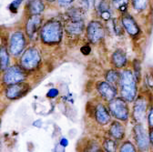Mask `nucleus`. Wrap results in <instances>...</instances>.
<instances>
[{
	"mask_svg": "<svg viewBox=\"0 0 153 152\" xmlns=\"http://www.w3.org/2000/svg\"><path fill=\"white\" fill-rule=\"evenodd\" d=\"M113 25H114V29H115V32H116L117 35H120L121 34V28L119 27V24L116 23V20H114L113 21Z\"/></svg>",
	"mask_w": 153,
	"mask_h": 152,
	"instance_id": "nucleus-31",
	"label": "nucleus"
},
{
	"mask_svg": "<svg viewBox=\"0 0 153 152\" xmlns=\"http://www.w3.org/2000/svg\"><path fill=\"white\" fill-rule=\"evenodd\" d=\"M128 0H112V2L114 4V6L117 8L120 9L121 11H124L126 9V6Z\"/></svg>",
	"mask_w": 153,
	"mask_h": 152,
	"instance_id": "nucleus-25",
	"label": "nucleus"
},
{
	"mask_svg": "<svg viewBox=\"0 0 153 152\" xmlns=\"http://www.w3.org/2000/svg\"><path fill=\"white\" fill-rule=\"evenodd\" d=\"M84 8H76V7H71L67 11V15L68 18H79V19H82L84 16Z\"/></svg>",
	"mask_w": 153,
	"mask_h": 152,
	"instance_id": "nucleus-20",
	"label": "nucleus"
},
{
	"mask_svg": "<svg viewBox=\"0 0 153 152\" xmlns=\"http://www.w3.org/2000/svg\"><path fill=\"white\" fill-rule=\"evenodd\" d=\"M21 3H22V0H16V1H14V2H12L11 4H10V6H9V9L14 13H16V11H17V8H18V7L21 5Z\"/></svg>",
	"mask_w": 153,
	"mask_h": 152,
	"instance_id": "nucleus-27",
	"label": "nucleus"
},
{
	"mask_svg": "<svg viewBox=\"0 0 153 152\" xmlns=\"http://www.w3.org/2000/svg\"><path fill=\"white\" fill-rule=\"evenodd\" d=\"M65 29L68 36H78L81 35L84 30L83 19L79 18H68V20L65 24Z\"/></svg>",
	"mask_w": 153,
	"mask_h": 152,
	"instance_id": "nucleus-7",
	"label": "nucleus"
},
{
	"mask_svg": "<svg viewBox=\"0 0 153 152\" xmlns=\"http://www.w3.org/2000/svg\"><path fill=\"white\" fill-rule=\"evenodd\" d=\"M28 7H29V10L32 14L38 15L44 10L45 6L42 2V0H29L28 1Z\"/></svg>",
	"mask_w": 153,
	"mask_h": 152,
	"instance_id": "nucleus-19",
	"label": "nucleus"
},
{
	"mask_svg": "<svg viewBox=\"0 0 153 152\" xmlns=\"http://www.w3.org/2000/svg\"><path fill=\"white\" fill-rule=\"evenodd\" d=\"M40 62V55L35 48H29L21 56V66L28 70L35 69Z\"/></svg>",
	"mask_w": 153,
	"mask_h": 152,
	"instance_id": "nucleus-4",
	"label": "nucleus"
},
{
	"mask_svg": "<svg viewBox=\"0 0 153 152\" xmlns=\"http://www.w3.org/2000/svg\"><path fill=\"white\" fill-rule=\"evenodd\" d=\"M136 149H135V148H134V146H133V144H131L130 142H126V143H124L123 145H122V147L120 148V151L121 152H134Z\"/></svg>",
	"mask_w": 153,
	"mask_h": 152,
	"instance_id": "nucleus-26",
	"label": "nucleus"
},
{
	"mask_svg": "<svg viewBox=\"0 0 153 152\" xmlns=\"http://www.w3.org/2000/svg\"><path fill=\"white\" fill-rule=\"evenodd\" d=\"M98 90L101 96L108 100L115 99L117 95V90L108 82H100L98 85Z\"/></svg>",
	"mask_w": 153,
	"mask_h": 152,
	"instance_id": "nucleus-13",
	"label": "nucleus"
},
{
	"mask_svg": "<svg viewBox=\"0 0 153 152\" xmlns=\"http://www.w3.org/2000/svg\"><path fill=\"white\" fill-rule=\"evenodd\" d=\"M26 78V74L24 71L18 67H9L5 76H4V81L7 84H16L22 82Z\"/></svg>",
	"mask_w": 153,
	"mask_h": 152,
	"instance_id": "nucleus-6",
	"label": "nucleus"
},
{
	"mask_svg": "<svg viewBox=\"0 0 153 152\" xmlns=\"http://www.w3.org/2000/svg\"><path fill=\"white\" fill-rule=\"evenodd\" d=\"M57 94H59V91H57L56 88H51L48 93V97L49 98H55L56 96H57Z\"/></svg>",
	"mask_w": 153,
	"mask_h": 152,
	"instance_id": "nucleus-30",
	"label": "nucleus"
},
{
	"mask_svg": "<svg viewBox=\"0 0 153 152\" xmlns=\"http://www.w3.org/2000/svg\"><path fill=\"white\" fill-rule=\"evenodd\" d=\"M48 1H50V2H53V1H55V0H48Z\"/></svg>",
	"mask_w": 153,
	"mask_h": 152,
	"instance_id": "nucleus-38",
	"label": "nucleus"
},
{
	"mask_svg": "<svg viewBox=\"0 0 153 152\" xmlns=\"http://www.w3.org/2000/svg\"><path fill=\"white\" fill-rule=\"evenodd\" d=\"M2 67H1V62H0V69H1Z\"/></svg>",
	"mask_w": 153,
	"mask_h": 152,
	"instance_id": "nucleus-39",
	"label": "nucleus"
},
{
	"mask_svg": "<svg viewBox=\"0 0 153 152\" xmlns=\"http://www.w3.org/2000/svg\"><path fill=\"white\" fill-rule=\"evenodd\" d=\"M41 25V17L38 15L32 16L27 23V32L30 37H33L36 33L37 29Z\"/></svg>",
	"mask_w": 153,
	"mask_h": 152,
	"instance_id": "nucleus-15",
	"label": "nucleus"
},
{
	"mask_svg": "<svg viewBox=\"0 0 153 152\" xmlns=\"http://www.w3.org/2000/svg\"><path fill=\"white\" fill-rule=\"evenodd\" d=\"M132 5L136 10L141 11L147 8L149 5V0H132Z\"/></svg>",
	"mask_w": 153,
	"mask_h": 152,
	"instance_id": "nucleus-23",
	"label": "nucleus"
},
{
	"mask_svg": "<svg viewBox=\"0 0 153 152\" xmlns=\"http://www.w3.org/2000/svg\"><path fill=\"white\" fill-rule=\"evenodd\" d=\"M147 109V102L144 99L140 98L134 105L133 108V118L138 123H140L145 119V114Z\"/></svg>",
	"mask_w": 153,
	"mask_h": 152,
	"instance_id": "nucleus-11",
	"label": "nucleus"
},
{
	"mask_svg": "<svg viewBox=\"0 0 153 152\" xmlns=\"http://www.w3.org/2000/svg\"><path fill=\"white\" fill-rule=\"evenodd\" d=\"M112 62L115 67H123L127 63L126 55L122 50H116L112 56Z\"/></svg>",
	"mask_w": 153,
	"mask_h": 152,
	"instance_id": "nucleus-18",
	"label": "nucleus"
},
{
	"mask_svg": "<svg viewBox=\"0 0 153 152\" xmlns=\"http://www.w3.org/2000/svg\"><path fill=\"white\" fill-rule=\"evenodd\" d=\"M0 62H1V67L6 69L8 66V54L6 47L0 48Z\"/></svg>",
	"mask_w": 153,
	"mask_h": 152,
	"instance_id": "nucleus-21",
	"label": "nucleus"
},
{
	"mask_svg": "<svg viewBox=\"0 0 153 152\" xmlns=\"http://www.w3.org/2000/svg\"><path fill=\"white\" fill-rule=\"evenodd\" d=\"M147 83L151 87H153V77H152V76H148V78H147Z\"/></svg>",
	"mask_w": 153,
	"mask_h": 152,
	"instance_id": "nucleus-35",
	"label": "nucleus"
},
{
	"mask_svg": "<svg viewBox=\"0 0 153 152\" xmlns=\"http://www.w3.org/2000/svg\"><path fill=\"white\" fill-rule=\"evenodd\" d=\"M149 140L151 141V144H152V146H153V129L151 130L150 134H149Z\"/></svg>",
	"mask_w": 153,
	"mask_h": 152,
	"instance_id": "nucleus-36",
	"label": "nucleus"
},
{
	"mask_svg": "<svg viewBox=\"0 0 153 152\" xmlns=\"http://www.w3.org/2000/svg\"><path fill=\"white\" fill-rule=\"evenodd\" d=\"M90 51H91V49H90V47L88 46H84V47H81V52L84 55H88L90 53Z\"/></svg>",
	"mask_w": 153,
	"mask_h": 152,
	"instance_id": "nucleus-32",
	"label": "nucleus"
},
{
	"mask_svg": "<svg viewBox=\"0 0 153 152\" xmlns=\"http://www.w3.org/2000/svg\"><path fill=\"white\" fill-rule=\"evenodd\" d=\"M29 91V86L26 83H16L12 84L7 90V97L11 99H16L18 98H21Z\"/></svg>",
	"mask_w": 153,
	"mask_h": 152,
	"instance_id": "nucleus-8",
	"label": "nucleus"
},
{
	"mask_svg": "<svg viewBox=\"0 0 153 152\" xmlns=\"http://www.w3.org/2000/svg\"><path fill=\"white\" fill-rule=\"evenodd\" d=\"M134 132H135V139L139 148L142 150L148 149L149 145V139L145 128L141 125H137L134 128Z\"/></svg>",
	"mask_w": 153,
	"mask_h": 152,
	"instance_id": "nucleus-10",
	"label": "nucleus"
},
{
	"mask_svg": "<svg viewBox=\"0 0 153 152\" xmlns=\"http://www.w3.org/2000/svg\"><path fill=\"white\" fill-rule=\"evenodd\" d=\"M120 79V73L116 70H109L106 74V79L108 83H117Z\"/></svg>",
	"mask_w": 153,
	"mask_h": 152,
	"instance_id": "nucleus-22",
	"label": "nucleus"
},
{
	"mask_svg": "<svg viewBox=\"0 0 153 152\" xmlns=\"http://www.w3.org/2000/svg\"><path fill=\"white\" fill-rule=\"evenodd\" d=\"M121 95L127 101H133L137 95V83L136 78L130 70H125L120 79Z\"/></svg>",
	"mask_w": 153,
	"mask_h": 152,
	"instance_id": "nucleus-1",
	"label": "nucleus"
},
{
	"mask_svg": "<svg viewBox=\"0 0 153 152\" xmlns=\"http://www.w3.org/2000/svg\"><path fill=\"white\" fill-rule=\"evenodd\" d=\"M63 29L60 22L51 20L44 25L41 29L42 41L47 44H56L62 39Z\"/></svg>",
	"mask_w": 153,
	"mask_h": 152,
	"instance_id": "nucleus-2",
	"label": "nucleus"
},
{
	"mask_svg": "<svg viewBox=\"0 0 153 152\" xmlns=\"http://www.w3.org/2000/svg\"><path fill=\"white\" fill-rule=\"evenodd\" d=\"M109 134L116 139H122L125 135L124 127L119 122L112 123L109 128Z\"/></svg>",
	"mask_w": 153,
	"mask_h": 152,
	"instance_id": "nucleus-17",
	"label": "nucleus"
},
{
	"mask_svg": "<svg viewBox=\"0 0 153 152\" xmlns=\"http://www.w3.org/2000/svg\"><path fill=\"white\" fill-rule=\"evenodd\" d=\"M149 124L150 127L153 128V108L150 110L149 115Z\"/></svg>",
	"mask_w": 153,
	"mask_h": 152,
	"instance_id": "nucleus-33",
	"label": "nucleus"
},
{
	"mask_svg": "<svg viewBox=\"0 0 153 152\" xmlns=\"http://www.w3.org/2000/svg\"><path fill=\"white\" fill-rule=\"evenodd\" d=\"M25 44L26 40L23 33L16 32L15 34H13L10 40V52L15 56L19 55L23 51Z\"/></svg>",
	"mask_w": 153,
	"mask_h": 152,
	"instance_id": "nucleus-9",
	"label": "nucleus"
},
{
	"mask_svg": "<svg viewBox=\"0 0 153 152\" xmlns=\"http://www.w3.org/2000/svg\"><path fill=\"white\" fill-rule=\"evenodd\" d=\"M96 119L101 125H106L110 120V114L103 105H98L95 111Z\"/></svg>",
	"mask_w": 153,
	"mask_h": 152,
	"instance_id": "nucleus-16",
	"label": "nucleus"
},
{
	"mask_svg": "<svg viewBox=\"0 0 153 152\" xmlns=\"http://www.w3.org/2000/svg\"><path fill=\"white\" fill-rule=\"evenodd\" d=\"M87 36L90 42L98 43L105 36V29L102 24L99 21H92L87 28Z\"/></svg>",
	"mask_w": 153,
	"mask_h": 152,
	"instance_id": "nucleus-5",
	"label": "nucleus"
},
{
	"mask_svg": "<svg viewBox=\"0 0 153 152\" xmlns=\"http://www.w3.org/2000/svg\"><path fill=\"white\" fill-rule=\"evenodd\" d=\"M134 68H135L136 71V79H140V62L138 60H135L134 62Z\"/></svg>",
	"mask_w": 153,
	"mask_h": 152,
	"instance_id": "nucleus-29",
	"label": "nucleus"
},
{
	"mask_svg": "<svg viewBox=\"0 0 153 152\" xmlns=\"http://www.w3.org/2000/svg\"><path fill=\"white\" fill-rule=\"evenodd\" d=\"M81 5L84 9H88L92 5H95V0H82Z\"/></svg>",
	"mask_w": 153,
	"mask_h": 152,
	"instance_id": "nucleus-28",
	"label": "nucleus"
},
{
	"mask_svg": "<svg viewBox=\"0 0 153 152\" xmlns=\"http://www.w3.org/2000/svg\"><path fill=\"white\" fill-rule=\"evenodd\" d=\"M104 148L107 151H109V152H113L116 150V143L115 141L111 140V139H107L105 142H104Z\"/></svg>",
	"mask_w": 153,
	"mask_h": 152,
	"instance_id": "nucleus-24",
	"label": "nucleus"
},
{
	"mask_svg": "<svg viewBox=\"0 0 153 152\" xmlns=\"http://www.w3.org/2000/svg\"><path fill=\"white\" fill-rule=\"evenodd\" d=\"M95 7L102 19H109L111 13L109 10V4L107 0H95Z\"/></svg>",
	"mask_w": 153,
	"mask_h": 152,
	"instance_id": "nucleus-14",
	"label": "nucleus"
},
{
	"mask_svg": "<svg viewBox=\"0 0 153 152\" xmlns=\"http://www.w3.org/2000/svg\"><path fill=\"white\" fill-rule=\"evenodd\" d=\"M122 25L130 36H137L140 32V27L138 24L129 15H124L122 16Z\"/></svg>",
	"mask_w": 153,
	"mask_h": 152,
	"instance_id": "nucleus-12",
	"label": "nucleus"
},
{
	"mask_svg": "<svg viewBox=\"0 0 153 152\" xmlns=\"http://www.w3.org/2000/svg\"><path fill=\"white\" fill-rule=\"evenodd\" d=\"M61 145H63L64 147H66V146L68 145V140L65 139H63L61 140Z\"/></svg>",
	"mask_w": 153,
	"mask_h": 152,
	"instance_id": "nucleus-37",
	"label": "nucleus"
},
{
	"mask_svg": "<svg viewBox=\"0 0 153 152\" xmlns=\"http://www.w3.org/2000/svg\"><path fill=\"white\" fill-rule=\"evenodd\" d=\"M109 111L112 115L120 120H126L128 118V108L126 102L121 99H113L109 102Z\"/></svg>",
	"mask_w": 153,
	"mask_h": 152,
	"instance_id": "nucleus-3",
	"label": "nucleus"
},
{
	"mask_svg": "<svg viewBox=\"0 0 153 152\" xmlns=\"http://www.w3.org/2000/svg\"><path fill=\"white\" fill-rule=\"evenodd\" d=\"M74 0H57V2H59L61 6H66V5H68L70 3H72Z\"/></svg>",
	"mask_w": 153,
	"mask_h": 152,
	"instance_id": "nucleus-34",
	"label": "nucleus"
}]
</instances>
